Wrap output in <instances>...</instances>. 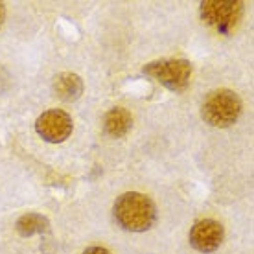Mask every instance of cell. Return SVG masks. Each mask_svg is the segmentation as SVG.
I'll return each instance as SVG.
<instances>
[{"mask_svg": "<svg viewBox=\"0 0 254 254\" xmlns=\"http://www.w3.org/2000/svg\"><path fill=\"white\" fill-rule=\"evenodd\" d=\"M52 90H54V96L59 98L61 102H76L77 98L83 94V79L77 74L63 72V74L56 76Z\"/></svg>", "mask_w": 254, "mask_h": 254, "instance_id": "52a82bcc", "label": "cell"}, {"mask_svg": "<svg viewBox=\"0 0 254 254\" xmlns=\"http://www.w3.org/2000/svg\"><path fill=\"white\" fill-rule=\"evenodd\" d=\"M4 20H6V7H4V4H0V28L4 24Z\"/></svg>", "mask_w": 254, "mask_h": 254, "instance_id": "8fae6325", "label": "cell"}, {"mask_svg": "<svg viewBox=\"0 0 254 254\" xmlns=\"http://www.w3.org/2000/svg\"><path fill=\"white\" fill-rule=\"evenodd\" d=\"M243 15L242 2H217L206 0L201 4V19L219 33H230Z\"/></svg>", "mask_w": 254, "mask_h": 254, "instance_id": "277c9868", "label": "cell"}, {"mask_svg": "<svg viewBox=\"0 0 254 254\" xmlns=\"http://www.w3.org/2000/svg\"><path fill=\"white\" fill-rule=\"evenodd\" d=\"M133 127V116L124 107H113L103 116V131L113 138L126 136Z\"/></svg>", "mask_w": 254, "mask_h": 254, "instance_id": "ba28073f", "label": "cell"}, {"mask_svg": "<svg viewBox=\"0 0 254 254\" xmlns=\"http://www.w3.org/2000/svg\"><path fill=\"white\" fill-rule=\"evenodd\" d=\"M83 254H111L105 247H89L85 249V253Z\"/></svg>", "mask_w": 254, "mask_h": 254, "instance_id": "30bf717a", "label": "cell"}, {"mask_svg": "<svg viewBox=\"0 0 254 254\" xmlns=\"http://www.w3.org/2000/svg\"><path fill=\"white\" fill-rule=\"evenodd\" d=\"M142 72L164 85L166 89L181 92L190 83L191 63L188 59H159L147 63Z\"/></svg>", "mask_w": 254, "mask_h": 254, "instance_id": "3957f363", "label": "cell"}, {"mask_svg": "<svg viewBox=\"0 0 254 254\" xmlns=\"http://www.w3.org/2000/svg\"><path fill=\"white\" fill-rule=\"evenodd\" d=\"M113 216L124 230L146 232L157 221V206L144 193L127 191L115 201Z\"/></svg>", "mask_w": 254, "mask_h": 254, "instance_id": "6da1fadb", "label": "cell"}, {"mask_svg": "<svg viewBox=\"0 0 254 254\" xmlns=\"http://www.w3.org/2000/svg\"><path fill=\"white\" fill-rule=\"evenodd\" d=\"M242 115V100L234 90H212L203 102L201 116L212 127H230Z\"/></svg>", "mask_w": 254, "mask_h": 254, "instance_id": "7a4b0ae2", "label": "cell"}, {"mask_svg": "<svg viewBox=\"0 0 254 254\" xmlns=\"http://www.w3.org/2000/svg\"><path fill=\"white\" fill-rule=\"evenodd\" d=\"M35 131L43 140L50 144H61L74 131L72 116L61 109H50L39 116L35 122Z\"/></svg>", "mask_w": 254, "mask_h": 254, "instance_id": "5b68a950", "label": "cell"}, {"mask_svg": "<svg viewBox=\"0 0 254 254\" xmlns=\"http://www.w3.org/2000/svg\"><path fill=\"white\" fill-rule=\"evenodd\" d=\"M225 229L216 219H201L190 230V245L199 253H214L223 243Z\"/></svg>", "mask_w": 254, "mask_h": 254, "instance_id": "8992f818", "label": "cell"}, {"mask_svg": "<svg viewBox=\"0 0 254 254\" xmlns=\"http://www.w3.org/2000/svg\"><path fill=\"white\" fill-rule=\"evenodd\" d=\"M15 229L20 236H33V234H43L50 230V223L45 216L41 214H24L20 216L15 223Z\"/></svg>", "mask_w": 254, "mask_h": 254, "instance_id": "9c48e42d", "label": "cell"}]
</instances>
